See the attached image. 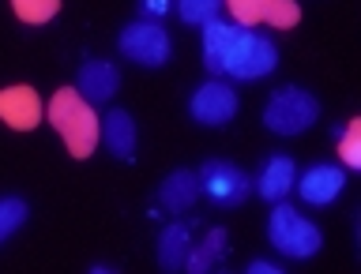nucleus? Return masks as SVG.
I'll use <instances>...</instances> for the list:
<instances>
[{
  "label": "nucleus",
  "mask_w": 361,
  "mask_h": 274,
  "mask_svg": "<svg viewBox=\"0 0 361 274\" xmlns=\"http://www.w3.org/2000/svg\"><path fill=\"white\" fill-rule=\"evenodd\" d=\"M180 23H188V27H203V23L219 19V8L222 0H173Z\"/></svg>",
  "instance_id": "nucleus-19"
},
{
  "label": "nucleus",
  "mask_w": 361,
  "mask_h": 274,
  "mask_svg": "<svg viewBox=\"0 0 361 274\" xmlns=\"http://www.w3.org/2000/svg\"><path fill=\"white\" fill-rule=\"evenodd\" d=\"M293 180H298V162L290 154H271L259 169V177L252 180V192L267 203H279L293 192Z\"/></svg>",
  "instance_id": "nucleus-10"
},
{
  "label": "nucleus",
  "mask_w": 361,
  "mask_h": 274,
  "mask_svg": "<svg viewBox=\"0 0 361 274\" xmlns=\"http://www.w3.org/2000/svg\"><path fill=\"white\" fill-rule=\"evenodd\" d=\"M226 256V230H211L207 237H203V244L196 248H188V256H185V270L192 274H207L219 259Z\"/></svg>",
  "instance_id": "nucleus-15"
},
{
  "label": "nucleus",
  "mask_w": 361,
  "mask_h": 274,
  "mask_svg": "<svg viewBox=\"0 0 361 274\" xmlns=\"http://www.w3.org/2000/svg\"><path fill=\"white\" fill-rule=\"evenodd\" d=\"M248 274H282V267L271 263V259H252V263H248Z\"/></svg>",
  "instance_id": "nucleus-23"
},
{
  "label": "nucleus",
  "mask_w": 361,
  "mask_h": 274,
  "mask_svg": "<svg viewBox=\"0 0 361 274\" xmlns=\"http://www.w3.org/2000/svg\"><path fill=\"white\" fill-rule=\"evenodd\" d=\"M200 192L211 203H219V207H241V203L252 196V177H248L241 166L211 158V162L200 166Z\"/></svg>",
  "instance_id": "nucleus-6"
},
{
  "label": "nucleus",
  "mask_w": 361,
  "mask_h": 274,
  "mask_svg": "<svg viewBox=\"0 0 361 274\" xmlns=\"http://www.w3.org/2000/svg\"><path fill=\"white\" fill-rule=\"evenodd\" d=\"M338 158H343L346 169H361V120L357 117L346 124L343 139H338Z\"/></svg>",
  "instance_id": "nucleus-20"
},
{
  "label": "nucleus",
  "mask_w": 361,
  "mask_h": 274,
  "mask_svg": "<svg viewBox=\"0 0 361 274\" xmlns=\"http://www.w3.org/2000/svg\"><path fill=\"white\" fill-rule=\"evenodd\" d=\"M27 218H30V207L19 196H0V244H4L11 233H19Z\"/></svg>",
  "instance_id": "nucleus-17"
},
{
  "label": "nucleus",
  "mask_w": 361,
  "mask_h": 274,
  "mask_svg": "<svg viewBox=\"0 0 361 274\" xmlns=\"http://www.w3.org/2000/svg\"><path fill=\"white\" fill-rule=\"evenodd\" d=\"M135 120L132 113L124 109H109L106 117H102V143H106V151L113 158H121V162H132L135 158Z\"/></svg>",
  "instance_id": "nucleus-12"
},
{
  "label": "nucleus",
  "mask_w": 361,
  "mask_h": 274,
  "mask_svg": "<svg viewBox=\"0 0 361 274\" xmlns=\"http://www.w3.org/2000/svg\"><path fill=\"white\" fill-rule=\"evenodd\" d=\"M200 196H203L200 192V173H192V169H173V173L158 185V203H162L166 211H173V214L188 211Z\"/></svg>",
  "instance_id": "nucleus-13"
},
{
  "label": "nucleus",
  "mask_w": 361,
  "mask_h": 274,
  "mask_svg": "<svg viewBox=\"0 0 361 274\" xmlns=\"http://www.w3.org/2000/svg\"><path fill=\"white\" fill-rule=\"evenodd\" d=\"M169 4H173V0H140V8H143V15H147V19H158V15H166V11H169Z\"/></svg>",
  "instance_id": "nucleus-22"
},
{
  "label": "nucleus",
  "mask_w": 361,
  "mask_h": 274,
  "mask_svg": "<svg viewBox=\"0 0 361 274\" xmlns=\"http://www.w3.org/2000/svg\"><path fill=\"white\" fill-rule=\"evenodd\" d=\"M267 23H271L275 30L298 27V23H301V4H298V0H275V4H271V11H267Z\"/></svg>",
  "instance_id": "nucleus-21"
},
{
  "label": "nucleus",
  "mask_w": 361,
  "mask_h": 274,
  "mask_svg": "<svg viewBox=\"0 0 361 274\" xmlns=\"http://www.w3.org/2000/svg\"><path fill=\"white\" fill-rule=\"evenodd\" d=\"M188 113L192 120L203 124V128H226L237 117V94L226 79H207L192 90L188 98Z\"/></svg>",
  "instance_id": "nucleus-7"
},
{
  "label": "nucleus",
  "mask_w": 361,
  "mask_h": 274,
  "mask_svg": "<svg viewBox=\"0 0 361 274\" xmlns=\"http://www.w3.org/2000/svg\"><path fill=\"white\" fill-rule=\"evenodd\" d=\"M293 188L301 192V203H309V207H331L346 188V169L331 166V162L309 166L298 180H293Z\"/></svg>",
  "instance_id": "nucleus-8"
},
{
  "label": "nucleus",
  "mask_w": 361,
  "mask_h": 274,
  "mask_svg": "<svg viewBox=\"0 0 361 274\" xmlns=\"http://www.w3.org/2000/svg\"><path fill=\"white\" fill-rule=\"evenodd\" d=\"M42 113L45 109H42V98L34 87L16 83V87L0 90V120H4L11 132H34L42 124Z\"/></svg>",
  "instance_id": "nucleus-9"
},
{
  "label": "nucleus",
  "mask_w": 361,
  "mask_h": 274,
  "mask_svg": "<svg viewBox=\"0 0 361 274\" xmlns=\"http://www.w3.org/2000/svg\"><path fill=\"white\" fill-rule=\"evenodd\" d=\"M320 120V101L305 87H279L264 106V124L275 135H301Z\"/></svg>",
  "instance_id": "nucleus-4"
},
{
  "label": "nucleus",
  "mask_w": 361,
  "mask_h": 274,
  "mask_svg": "<svg viewBox=\"0 0 361 274\" xmlns=\"http://www.w3.org/2000/svg\"><path fill=\"white\" fill-rule=\"evenodd\" d=\"M117 87H121L117 64H113V61H102V56H94V61H83V68H79V75H75V90L90 101V106L109 101L113 94H117Z\"/></svg>",
  "instance_id": "nucleus-11"
},
{
  "label": "nucleus",
  "mask_w": 361,
  "mask_h": 274,
  "mask_svg": "<svg viewBox=\"0 0 361 274\" xmlns=\"http://www.w3.org/2000/svg\"><path fill=\"white\" fill-rule=\"evenodd\" d=\"M203 68L211 75H230L241 83L271 75L279 68V49L267 34H256L252 27H237L226 19L203 23Z\"/></svg>",
  "instance_id": "nucleus-1"
},
{
  "label": "nucleus",
  "mask_w": 361,
  "mask_h": 274,
  "mask_svg": "<svg viewBox=\"0 0 361 274\" xmlns=\"http://www.w3.org/2000/svg\"><path fill=\"white\" fill-rule=\"evenodd\" d=\"M45 117H49V124L56 128V135L64 139L68 154H72L75 162L90 158V154H94V147L102 143V117H98L94 106H90L75 87H61V90H56V94L49 98V106H45Z\"/></svg>",
  "instance_id": "nucleus-2"
},
{
  "label": "nucleus",
  "mask_w": 361,
  "mask_h": 274,
  "mask_svg": "<svg viewBox=\"0 0 361 274\" xmlns=\"http://www.w3.org/2000/svg\"><path fill=\"white\" fill-rule=\"evenodd\" d=\"M275 0H222V8L233 15L237 27H259V23H267V11Z\"/></svg>",
  "instance_id": "nucleus-16"
},
{
  "label": "nucleus",
  "mask_w": 361,
  "mask_h": 274,
  "mask_svg": "<svg viewBox=\"0 0 361 274\" xmlns=\"http://www.w3.org/2000/svg\"><path fill=\"white\" fill-rule=\"evenodd\" d=\"M267 237H271V244H275V252H282L286 259H312L324 244L320 225L309 222L298 207H290V203H282V199L275 203V211H271V218H267Z\"/></svg>",
  "instance_id": "nucleus-3"
},
{
  "label": "nucleus",
  "mask_w": 361,
  "mask_h": 274,
  "mask_svg": "<svg viewBox=\"0 0 361 274\" xmlns=\"http://www.w3.org/2000/svg\"><path fill=\"white\" fill-rule=\"evenodd\" d=\"M11 11H16V19L30 23V27H42V23L56 19L61 0H11Z\"/></svg>",
  "instance_id": "nucleus-18"
},
{
  "label": "nucleus",
  "mask_w": 361,
  "mask_h": 274,
  "mask_svg": "<svg viewBox=\"0 0 361 274\" xmlns=\"http://www.w3.org/2000/svg\"><path fill=\"white\" fill-rule=\"evenodd\" d=\"M117 49L140 68H166L173 56V42L158 19H135L117 34Z\"/></svg>",
  "instance_id": "nucleus-5"
},
{
  "label": "nucleus",
  "mask_w": 361,
  "mask_h": 274,
  "mask_svg": "<svg viewBox=\"0 0 361 274\" xmlns=\"http://www.w3.org/2000/svg\"><path fill=\"white\" fill-rule=\"evenodd\" d=\"M188 225H166L162 237H158V267L162 270H180L185 267V256H188Z\"/></svg>",
  "instance_id": "nucleus-14"
}]
</instances>
